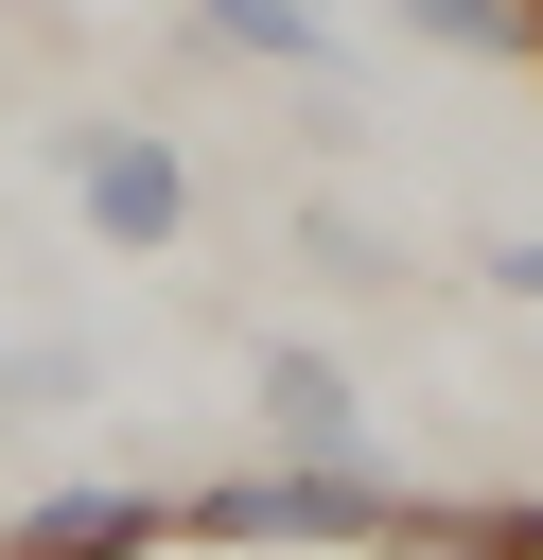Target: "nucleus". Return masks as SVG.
I'll list each match as a JSON object with an SVG mask.
<instances>
[{
  "label": "nucleus",
  "mask_w": 543,
  "mask_h": 560,
  "mask_svg": "<svg viewBox=\"0 0 543 560\" xmlns=\"http://www.w3.org/2000/svg\"><path fill=\"white\" fill-rule=\"evenodd\" d=\"M473 280H490V298H525V315H543V228H490V245H473Z\"/></svg>",
  "instance_id": "nucleus-6"
},
{
  "label": "nucleus",
  "mask_w": 543,
  "mask_h": 560,
  "mask_svg": "<svg viewBox=\"0 0 543 560\" xmlns=\"http://www.w3.org/2000/svg\"><path fill=\"white\" fill-rule=\"evenodd\" d=\"M385 18H420V0H385Z\"/></svg>",
  "instance_id": "nucleus-8"
},
{
  "label": "nucleus",
  "mask_w": 543,
  "mask_h": 560,
  "mask_svg": "<svg viewBox=\"0 0 543 560\" xmlns=\"http://www.w3.org/2000/svg\"><path fill=\"white\" fill-rule=\"evenodd\" d=\"M298 262H333V280H368V298H403V245H385V228H350V210H298Z\"/></svg>",
  "instance_id": "nucleus-5"
},
{
  "label": "nucleus",
  "mask_w": 543,
  "mask_h": 560,
  "mask_svg": "<svg viewBox=\"0 0 543 560\" xmlns=\"http://www.w3.org/2000/svg\"><path fill=\"white\" fill-rule=\"evenodd\" d=\"M175 525V490H35L18 508V542H158Z\"/></svg>",
  "instance_id": "nucleus-4"
},
{
  "label": "nucleus",
  "mask_w": 543,
  "mask_h": 560,
  "mask_svg": "<svg viewBox=\"0 0 543 560\" xmlns=\"http://www.w3.org/2000/svg\"><path fill=\"white\" fill-rule=\"evenodd\" d=\"M333 18H350V0H175V52H228V70H298V88H333Z\"/></svg>",
  "instance_id": "nucleus-2"
},
{
  "label": "nucleus",
  "mask_w": 543,
  "mask_h": 560,
  "mask_svg": "<svg viewBox=\"0 0 543 560\" xmlns=\"http://www.w3.org/2000/svg\"><path fill=\"white\" fill-rule=\"evenodd\" d=\"M53 175H70V210H88V245H123V262H158V245H193V158L158 140V122H53Z\"/></svg>",
  "instance_id": "nucleus-1"
},
{
  "label": "nucleus",
  "mask_w": 543,
  "mask_h": 560,
  "mask_svg": "<svg viewBox=\"0 0 543 560\" xmlns=\"http://www.w3.org/2000/svg\"><path fill=\"white\" fill-rule=\"evenodd\" d=\"M525 70H543V0H525Z\"/></svg>",
  "instance_id": "nucleus-7"
},
{
  "label": "nucleus",
  "mask_w": 543,
  "mask_h": 560,
  "mask_svg": "<svg viewBox=\"0 0 543 560\" xmlns=\"http://www.w3.org/2000/svg\"><path fill=\"white\" fill-rule=\"evenodd\" d=\"M245 385H263V438H280V455H333V472H368V402H350V368H333V350H298V332H280Z\"/></svg>",
  "instance_id": "nucleus-3"
}]
</instances>
